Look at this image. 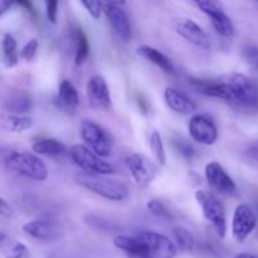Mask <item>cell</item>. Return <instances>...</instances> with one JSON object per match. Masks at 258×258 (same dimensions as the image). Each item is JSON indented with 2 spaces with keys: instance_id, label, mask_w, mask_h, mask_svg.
I'll list each match as a JSON object with an SVG mask.
<instances>
[{
  "instance_id": "13",
  "label": "cell",
  "mask_w": 258,
  "mask_h": 258,
  "mask_svg": "<svg viewBox=\"0 0 258 258\" xmlns=\"http://www.w3.org/2000/svg\"><path fill=\"white\" fill-rule=\"evenodd\" d=\"M23 232L29 237L40 241H57L64 236V229L54 221H32L22 227Z\"/></svg>"
},
{
  "instance_id": "1",
  "label": "cell",
  "mask_w": 258,
  "mask_h": 258,
  "mask_svg": "<svg viewBox=\"0 0 258 258\" xmlns=\"http://www.w3.org/2000/svg\"><path fill=\"white\" fill-rule=\"evenodd\" d=\"M4 164L10 171L32 180L45 181L48 179L47 165L35 153L9 151L4 159Z\"/></svg>"
},
{
  "instance_id": "12",
  "label": "cell",
  "mask_w": 258,
  "mask_h": 258,
  "mask_svg": "<svg viewBox=\"0 0 258 258\" xmlns=\"http://www.w3.org/2000/svg\"><path fill=\"white\" fill-rule=\"evenodd\" d=\"M86 92H87L88 103L91 105V107L96 108V110L107 111L112 106L110 90H108L107 82L102 76L91 77L86 86Z\"/></svg>"
},
{
  "instance_id": "36",
  "label": "cell",
  "mask_w": 258,
  "mask_h": 258,
  "mask_svg": "<svg viewBox=\"0 0 258 258\" xmlns=\"http://www.w3.org/2000/svg\"><path fill=\"white\" fill-rule=\"evenodd\" d=\"M45 13H47V19L54 24L57 22L58 0H45Z\"/></svg>"
},
{
  "instance_id": "7",
  "label": "cell",
  "mask_w": 258,
  "mask_h": 258,
  "mask_svg": "<svg viewBox=\"0 0 258 258\" xmlns=\"http://www.w3.org/2000/svg\"><path fill=\"white\" fill-rule=\"evenodd\" d=\"M136 236L143 241L146 249V258H174L176 247L164 234L153 231H141Z\"/></svg>"
},
{
  "instance_id": "14",
  "label": "cell",
  "mask_w": 258,
  "mask_h": 258,
  "mask_svg": "<svg viewBox=\"0 0 258 258\" xmlns=\"http://www.w3.org/2000/svg\"><path fill=\"white\" fill-rule=\"evenodd\" d=\"M206 179L211 186L222 194L231 196L237 191V185L233 179L228 175L223 166L217 161L208 163L206 166Z\"/></svg>"
},
{
  "instance_id": "27",
  "label": "cell",
  "mask_w": 258,
  "mask_h": 258,
  "mask_svg": "<svg viewBox=\"0 0 258 258\" xmlns=\"http://www.w3.org/2000/svg\"><path fill=\"white\" fill-rule=\"evenodd\" d=\"M190 2L208 18L224 10L221 0H190Z\"/></svg>"
},
{
  "instance_id": "37",
  "label": "cell",
  "mask_w": 258,
  "mask_h": 258,
  "mask_svg": "<svg viewBox=\"0 0 258 258\" xmlns=\"http://www.w3.org/2000/svg\"><path fill=\"white\" fill-rule=\"evenodd\" d=\"M14 214V209L12 208L9 203L7 201L0 197V216L2 217H12Z\"/></svg>"
},
{
  "instance_id": "18",
  "label": "cell",
  "mask_w": 258,
  "mask_h": 258,
  "mask_svg": "<svg viewBox=\"0 0 258 258\" xmlns=\"http://www.w3.org/2000/svg\"><path fill=\"white\" fill-rule=\"evenodd\" d=\"M113 244L116 248L121 249V251L126 252L130 256L136 258H146V249L144 246L143 241L139 238L138 236H116L113 238Z\"/></svg>"
},
{
  "instance_id": "43",
  "label": "cell",
  "mask_w": 258,
  "mask_h": 258,
  "mask_svg": "<svg viewBox=\"0 0 258 258\" xmlns=\"http://www.w3.org/2000/svg\"><path fill=\"white\" fill-rule=\"evenodd\" d=\"M7 238V236H5V233L3 231H0V243H2V242H4V239Z\"/></svg>"
},
{
  "instance_id": "35",
  "label": "cell",
  "mask_w": 258,
  "mask_h": 258,
  "mask_svg": "<svg viewBox=\"0 0 258 258\" xmlns=\"http://www.w3.org/2000/svg\"><path fill=\"white\" fill-rule=\"evenodd\" d=\"M242 54H243L244 59L258 71V47H254V45L244 47L242 50Z\"/></svg>"
},
{
  "instance_id": "41",
  "label": "cell",
  "mask_w": 258,
  "mask_h": 258,
  "mask_svg": "<svg viewBox=\"0 0 258 258\" xmlns=\"http://www.w3.org/2000/svg\"><path fill=\"white\" fill-rule=\"evenodd\" d=\"M234 258H257V257H254L253 254H251V253H239V254H237Z\"/></svg>"
},
{
  "instance_id": "31",
  "label": "cell",
  "mask_w": 258,
  "mask_h": 258,
  "mask_svg": "<svg viewBox=\"0 0 258 258\" xmlns=\"http://www.w3.org/2000/svg\"><path fill=\"white\" fill-rule=\"evenodd\" d=\"M148 209L154 214L155 217H159V218H170V213L168 212V209L165 208L163 203L158 199H151V201L148 202Z\"/></svg>"
},
{
  "instance_id": "42",
  "label": "cell",
  "mask_w": 258,
  "mask_h": 258,
  "mask_svg": "<svg viewBox=\"0 0 258 258\" xmlns=\"http://www.w3.org/2000/svg\"><path fill=\"white\" fill-rule=\"evenodd\" d=\"M113 3H116V4H118V5H121V7H122V5H125V3H126V0H112Z\"/></svg>"
},
{
  "instance_id": "30",
  "label": "cell",
  "mask_w": 258,
  "mask_h": 258,
  "mask_svg": "<svg viewBox=\"0 0 258 258\" xmlns=\"http://www.w3.org/2000/svg\"><path fill=\"white\" fill-rule=\"evenodd\" d=\"M80 2L93 19L100 18L102 13V0H80Z\"/></svg>"
},
{
  "instance_id": "32",
  "label": "cell",
  "mask_w": 258,
  "mask_h": 258,
  "mask_svg": "<svg viewBox=\"0 0 258 258\" xmlns=\"http://www.w3.org/2000/svg\"><path fill=\"white\" fill-rule=\"evenodd\" d=\"M4 254L5 258H24L28 254V249L25 244L20 243V242H15L12 246L8 247Z\"/></svg>"
},
{
  "instance_id": "22",
  "label": "cell",
  "mask_w": 258,
  "mask_h": 258,
  "mask_svg": "<svg viewBox=\"0 0 258 258\" xmlns=\"http://www.w3.org/2000/svg\"><path fill=\"white\" fill-rule=\"evenodd\" d=\"M212 25H213L214 30L218 33L219 35L224 38H232L236 33L234 30V25L232 23L231 18L226 14V12H221L218 14H214L212 17H209Z\"/></svg>"
},
{
  "instance_id": "25",
  "label": "cell",
  "mask_w": 258,
  "mask_h": 258,
  "mask_svg": "<svg viewBox=\"0 0 258 258\" xmlns=\"http://www.w3.org/2000/svg\"><path fill=\"white\" fill-rule=\"evenodd\" d=\"M149 144H150L151 151H153V155L155 156V159L158 160V163L160 165H165L166 164V151L164 148L163 138H161L160 133L158 130H153L150 134V138H149Z\"/></svg>"
},
{
  "instance_id": "44",
  "label": "cell",
  "mask_w": 258,
  "mask_h": 258,
  "mask_svg": "<svg viewBox=\"0 0 258 258\" xmlns=\"http://www.w3.org/2000/svg\"><path fill=\"white\" fill-rule=\"evenodd\" d=\"M48 258H63V257H48Z\"/></svg>"
},
{
  "instance_id": "10",
  "label": "cell",
  "mask_w": 258,
  "mask_h": 258,
  "mask_svg": "<svg viewBox=\"0 0 258 258\" xmlns=\"http://www.w3.org/2000/svg\"><path fill=\"white\" fill-rule=\"evenodd\" d=\"M257 218L253 211L246 204H239L233 213L232 219V234L237 242H244L256 228Z\"/></svg>"
},
{
  "instance_id": "17",
  "label": "cell",
  "mask_w": 258,
  "mask_h": 258,
  "mask_svg": "<svg viewBox=\"0 0 258 258\" xmlns=\"http://www.w3.org/2000/svg\"><path fill=\"white\" fill-rule=\"evenodd\" d=\"M136 53H138L140 57H143L144 59L154 63L156 67H159L161 71L168 73V75H175L176 73L173 62H171V60L169 59L163 52L158 50L156 48L150 47V45H145V44L139 45L138 49H136Z\"/></svg>"
},
{
  "instance_id": "9",
  "label": "cell",
  "mask_w": 258,
  "mask_h": 258,
  "mask_svg": "<svg viewBox=\"0 0 258 258\" xmlns=\"http://www.w3.org/2000/svg\"><path fill=\"white\" fill-rule=\"evenodd\" d=\"M189 135L196 143L206 146H212L218 140V128L209 116L197 113L189 121Z\"/></svg>"
},
{
  "instance_id": "5",
  "label": "cell",
  "mask_w": 258,
  "mask_h": 258,
  "mask_svg": "<svg viewBox=\"0 0 258 258\" xmlns=\"http://www.w3.org/2000/svg\"><path fill=\"white\" fill-rule=\"evenodd\" d=\"M68 153H70V156L73 163L77 166H80L81 169H83L86 173L107 175V174H112L116 171V168L112 164L103 160L101 156L93 153L86 145L75 144V145H72L68 149Z\"/></svg>"
},
{
  "instance_id": "23",
  "label": "cell",
  "mask_w": 258,
  "mask_h": 258,
  "mask_svg": "<svg viewBox=\"0 0 258 258\" xmlns=\"http://www.w3.org/2000/svg\"><path fill=\"white\" fill-rule=\"evenodd\" d=\"M2 48H3V55H4V62L5 66L9 68L14 67V66L18 64V44L15 38L13 37L12 34L7 33L3 37V42H2Z\"/></svg>"
},
{
  "instance_id": "16",
  "label": "cell",
  "mask_w": 258,
  "mask_h": 258,
  "mask_svg": "<svg viewBox=\"0 0 258 258\" xmlns=\"http://www.w3.org/2000/svg\"><path fill=\"white\" fill-rule=\"evenodd\" d=\"M164 98L170 110L181 115H190L198 108L197 103L183 91L174 87H168L164 92Z\"/></svg>"
},
{
  "instance_id": "45",
  "label": "cell",
  "mask_w": 258,
  "mask_h": 258,
  "mask_svg": "<svg viewBox=\"0 0 258 258\" xmlns=\"http://www.w3.org/2000/svg\"><path fill=\"white\" fill-rule=\"evenodd\" d=\"M257 3H258V0H257Z\"/></svg>"
},
{
  "instance_id": "6",
  "label": "cell",
  "mask_w": 258,
  "mask_h": 258,
  "mask_svg": "<svg viewBox=\"0 0 258 258\" xmlns=\"http://www.w3.org/2000/svg\"><path fill=\"white\" fill-rule=\"evenodd\" d=\"M81 138L85 141L86 146L101 158L110 156L112 150V141L110 135L101 127L98 123L90 120H83L81 122Z\"/></svg>"
},
{
  "instance_id": "24",
  "label": "cell",
  "mask_w": 258,
  "mask_h": 258,
  "mask_svg": "<svg viewBox=\"0 0 258 258\" xmlns=\"http://www.w3.org/2000/svg\"><path fill=\"white\" fill-rule=\"evenodd\" d=\"M32 125V118L28 117V116L12 115L5 117L4 121H3V126L8 131H12V133H23V131L29 130Z\"/></svg>"
},
{
  "instance_id": "3",
  "label": "cell",
  "mask_w": 258,
  "mask_h": 258,
  "mask_svg": "<svg viewBox=\"0 0 258 258\" xmlns=\"http://www.w3.org/2000/svg\"><path fill=\"white\" fill-rule=\"evenodd\" d=\"M233 93L232 105L258 111V83L242 73H229L222 77Z\"/></svg>"
},
{
  "instance_id": "2",
  "label": "cell",
  "mask_w": 258,
  "mask_h": 258,
  "mask_svg": "<svg viewBox=\"0 0 258 258\" xmlns=\"http://www.w3.org/2000/svg\"><path fill=\"white\" fill-rule=\"evenodd\" d=\"M76 181L87 190L112 202H122L127 199L128 189L125 184L101 176L100 174L81 173L76 176Z\"/></svg>"
},
{
  "instance_id": "40",
  "label": "cell",
  "mask_w": 258,
  "mask_h": 258,
  "mask_svg": "<svg viewBox=\"0 0 258 258\" xmlns=\"http://www.w3.org/2000/svg\"><path fill=\"white\" fill-rule=\"evenodd\" d=\"M17 4H19L20 7H23L25 10H28L29 13L34 12V9H33V4L30 0H17Z\"/></svg>"
},
{
  "instance_id": "29",
  "label": "cell",
  "mask_w": 258,
  "mask_h": 258,
  "mask_svg": "<svg viewBox=\"0 0 258 258\" xmlns=\"http://www.w3.org/2000/svg\"><path fill=\"white\" fill-rule=\"evenodd\" d=\"M85 221L87 222L88 226L93 227L96 229H101V231H112L113 229V226L111 224V222L102 218V217L95 216V214H88V216H86Z\"/></svg>"
},
{
  "instance_id": "19",
  "label": "cell",
  "mask_w": 258,
  "mask_h": 258,
  "mask_svg": "<svg viewBox=\"0 0 258 258\" xmlns=\"http://www.w3.org/2000/svg\"><path fill=\"white\" fill-rule=\"evenodd\" d=\"M58 101L63 110H67L70 112L76 111V108L80 105V96L75 86L68 80H63L58 87Z\"/></svg>"
},
{
  "instance_id": "21",
  "label": "cell",
  "mask_w": 258,
  "mask_h": 258,
  "mask_svg": "<svg viewBox=\"0 0 258 258\" xmlns=\"http://www.w3.org/2000/svg\"><path fill=\"white\" fill-rule=\"evenodd\" d=\"M75 64L81 67L90 55V42L81 27H77L75 30Z\"/></svg>"
},
{
  "instance_id": "39",
  "label": "cell",
  "mask_w": 258,
  "mask_h": 258,
  "mask_svg": "<svg viewBox=\"0 0 258 258\" xmlns=\"http://www.w3.org/2000/svg\"><path fill=\"white\" fill-rule=\"evenodd\" d=\"M17 3V0H0V18Z\"/></svg>"
},
{
  "instance_id": "28",
  "label": "cell",
  "mask_w": 258,
  "mask_h": 258,
  "mask_svg": "<svg viewBox=\"0 0 258 258\" xmlns=\"http://www.w3.org/2000/svg\"><path fill=\"white\" fill-rule=\"evenodd\" d=\"M32 101L28 96H17L14 98H10L7 102V110L12 111L14 113H24L30 110Z\"/></svg>"
},
{
  "instance_id": "8",
  "label": "cell",
  "mask_w": 258,
  "mask_h": 258,
  "mask_svg": "<svg viewBox=\"0 0 258 258\" xmlns=\"http://www.w3.org/2000/svg\"><path fill=\"white\" fill-rule=\"evenodd\" d=\"M126 168L131 173L136 185L141 189H145L150 185L156 178L158 169L156 166L143 154H131L126 158Z\"/></svg>"
},
{
  "instance_id": "34",
  "label": "cell",
  "mask_w": 258,
  "mask_h": 258,
  "mask_svg": "<svg viewBox=\"0 0 258 258\" xmlns=\"http://www.w3.org/2000/svg\"><path fill=\"white\" fill-rule=\"evenodd\" d=\"M174 146H175L176 150H178L179 153L184 156V158L188 159V160L193 159L194 155H196V149H194L189 143L181 140V139L180 140L174 141Z\"/></svg>"
},
{
  "instance_id": "33",
  "label": "cell",
  "mask_w": 258,
  "mask_h": 258,
  "mask_svg": "<svg viewBox=\"0 0 258 258\" xmlns=\"http://www.w3.org/2000/svg\"><path fill=\"white\" fill-rule=\"evenodd\" d=\"M38 47H39V43H38V40L30 39L29 42L25 43L24 47L22 48L19 55L23 58V59H25L27 62H29V60H32L33 58H34V55L37 54Z\"/></svg>"
},
{
  "instance_id": "20",
  "label": "cell",
  "mask_w": 258,
  "mask_h": 258,
  "mask_svg": "<svg viewBox=\"0 0 258 258\" xmlns=\"http://www.w3.org/2000/svg\"><path fill=\"white\" fill-rule=\"evenodd\" d=\"M32 149L35 154L45 156H60L64 155L68 151L64 144L55 139H43V140L35 141L33 143Z\"/></svg>"
},
{
  "instance_id": "38",
  "label": "cell",
  "mask_w": 258,
  "mask_h": 258,
  "mask_svg": "<svg viewBox=\"0 0 258 258\" xmlns=\"http://www.w3.org/2000/svg\"><path fill=\"white\" fill-rule=\"evenodd\" d=\"M247 158L252 159V160L258 161V143L252 144L251 146H248L246 150Z\"/></svg>"
},
{
  "instance_id": "15",
  "label": "cell",
  "mask_w": 258,
  "mask_h": 258,
  "mask_svg": "<svg viewBox=\"0 0 258 258\" xmlns=\"http://www.w3.org/2000/svg\"><path fill=\"white\" fill-rule=\"evenodd\" d=\"M175 32L178 33L180 37H183L186 42L191 43V44L197 45L203 49H208L211 47V40H209L208 34L206 30L197 24L194 20L191 19H181L176 23Z\"/></svg>"
},
{
  "instance_id": "26",
  "label": "cell",
  "mask_w": 258,
  "mask_h": 258,
  "mask_svg": "<svg viewBox=\"0 0 258 258\" xmlns=\"http://www.w3.org/2000/svg\"><path fill=\"white\" fill-rule=\"evenodd\" d=\"M173 236L181 251H191L194 247V237L184 227H174Z\"/></svg>"
},
{
  "instance_id": "4",
  "label": "cell",
  "mask_w": 258,
  "mask_h": 258,
  "mask_svg": "<svg viewBox=\"0 0 258 258\" xmlns=\"http://www.w3.org/2000/svg\"><path fill=\"white\" fill-rule=\"evenodd\" d=\"M196 199L204 218L211 223L216 233L221 238H224L227 234V217L222 202L216 196L203 189L196 191Z\"/></svg>"
},
{
  "instance_id": "11",
  "label": "cell",
  "mask_w": 258,
  "mask_h": 258,
  "mask_svg": "<svg viewBox=\"0 0 258 258\" xmlns=\"http://www.w3.org/2000/svg\"><path fill=\"white\" fill-rule=\"evenodd\" d=\"M102 13H105L106 18L110 22L111 27L115 30L116 34L122 40H128L131 38V24L128 22L127 14L122 7L112 0H102Z\"/></svg>"
}]
</instances>
